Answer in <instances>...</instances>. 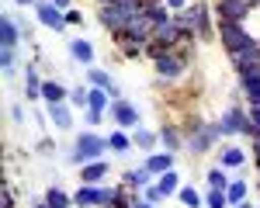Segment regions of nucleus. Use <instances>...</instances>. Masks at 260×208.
<instances>
[{"instance_id": "obj_1", "label": "nucleus", "mask_w": 260, "mask_h": 208, "mask_svg": "<svg viewBox=\"0 0 260 208\" xmlns=\"http://www.w3.org/2000/svg\"><path fill=\"white\" fill-rule=\"evenodd\" d=\"M136 21H142V4H118V0L98 4V24L111 35V39H118L121 31L132 28Z\"/></svg>"}, {"instance_id": "obj_2", "label": "nucleus", "mask_w": 260, "mask_h": 208, "mask_svg": "<svg viewBox=\"0 0 260 208\" xmlns=\"http://www.w3.org/2000/svg\"><path fill=\"white\" fill-rule=\"evenodd\" d=\"M104 153H111L108 149V135H98L94 128H83V132H77V139H73L70 153H66V163L80 170V166L94 163V160H104Z\"/></svg>"}, {"instance_id": "obj_3", "label": "nucleus", "mask_w": 260, "mask_h": 208, "mask_svg": "<svg viewBox=\"0 0 260 208\" xmlns=\"http://www.w3.org/2000/svg\"><path fill=\"white\" fill-rule=\"evenodd\" d=\"M174 21L180 24V31L187 35V39H198V42H208L212 39V7L205 4V0H191L180 14H174Z\"/></svg>"}, {"instance_id": "obj_4", "label": "nucleus", "mask_w": 260, "mask_h": 208, "mask_svg": "<svg viewBox=\"0 0 260 208\" xmlns=\"http://www.w3.org/2000/svg\"><path fill=\"white\" fill-rule=\"evenodd\" d=\"M222 139H225V135H222V128H219V118H215V122H205V118H187V125H184V143H187V149H191L194 156L212 153Z\"/></svg>"}, {"instance_id": "obj_5", "label": "nucleus", "mask_w": 260, "mask_h": 208, "mask_svg": "<svg viewBox=\"0 0 260 208\" xmlns=\"http://www.w3.org/2000/svg\"><path fill=\"white\" fill-rule=\"evenodd\" d=\"M153 70H156V80L160 83H174V80H184L191 73V56H184V45L174 49V52H160L153 59Z\"/></svg>"}, {"instance_id": "obj_6", "label": "nucleus", "mask_w": 260, "mask_h": 208, "mask_svg": "<svg viewBox=\"0 0 260 208\" xmlns=\"http://www.w3.org/2000/svg\"><path fill=\"white\" fill-rule=\"evenodd\" d=\"M219 128H222L225 139H233V135H246V139H253V135H257V132H253V122H250V111H246L240 101H233L219 115Z\"/></svg>"}, {"instance_id": "obj_7", "label": "nucleus", "mask_w": 260, "mask_h": 208, "mask_svg": "<svg viewBox=\"0 0 260 208\" xmlns=\"http://www.w3.org/2000/svg\"><path fill=\"white\" fill-rule=\"evenodd\" d=\"M219 42H222V49H225V56H236L243 49L257 45L253 35L246 31V24H229V21H219Z\"/></svg>"}, {"instance_id": "obj_8", "label": "nucleus", "mask_w": 260, "mask_h": 208, "mask_svg": "<svg viewBox=\"0 0 260 208\" xmlns=\"http://www.w3.org/2000/svg\"><path fill=\"white\" fill-rule=\"evenodd\" d=\"M108 118L115 122V128H125V132H136V128L142 125L139 108L128 101V97H118V101H111V108H108Z\"/></svg>"}, {"instance_id": "obj_9", "label": "nucleus", "mask_w": 260, "mask_h": 208, "mask_svg": "<svg viewBox=\"0 0 260 208\" xmlns=\"http://www.w3.org/2000/svg\"><path fill=\"white\" fill-rule=\"evenodd\" d=\"M35 24L49 28V31H56V35H66V31H70V24H66V11H59L52 0H39V7H35Z\"/></svg>"}, {"instance_id": "obj_10", "label": "nucleus", "mask_w": 260, "mask_h": 208, "mask_svg": "<svg viewBox=\"0 0 260 208\" xmlns=\"http://www.w3.org/2000/svg\"><path fill=\"white\" fill-rule=\"evenodd\" d=\"M250 4L253 0H215V18L229 21V24H243L250 14Z\"/></svg>"}, {"instance_id": "obj_11", "label": "nucleus", "mask_w": 260, "mask_h": 208, "mask_svg": "<svg viewBox=\"0 0 260 208\" xmlns=\"http://www.w3.org/2000/svg\"><path fill=\"white\" fill-rule=\"evenodd\" d=\"M45 115H49V125L56 132H73L77 125V115H73V104L62 101V104H45Z\"/></svg>"}, {"instance_id": "obj_12", "label": "nucleus", "mask_w": 260, "mask_h": 208, "mask_svg": "<svg viewBox=\"0 0 260 208\" xmlns=\"http://www.w3.org/2000/svg\"><path fill=\"white\" fill-rule=\"evenodd\" d=\"M66 52H70V59L80 62V66H94V59H98V52H94V42L83 39V35H73V39L66 42Z\"/></svg>"}, {"instance_id": "obj_13", "label": "nucleus", "mask_w": 260, "mask_h": 208, "mask_svg": "<svg viewBox=\"0 0 260 208\" xmlns=\"http://www.w3.org/2000/svg\"><path fill=\"white\" fill-rule=\"evenodd\" d=\"M215 153H219V166H222V170H236V174H243V170H246V163H250V156L243 153L240 146H233V143L219 146Z\"/></svg>"}, {"instance_id": "obj_14", "label": "nucleus", "mask_w": 260, "mask_h": 208, "mask_svg": "<svg viewBox=\"0 0 260 208\" xmlns=\"http://www.w3.org/2000/svg\"><path fill=\"white\" fill-rule=\"evenodd\" d=\"M118 184H125L128 191H139V194H142V191H146L149 184H156V177L149 174V166H146V163H139V166H128V170L121 174Z\"/></svg>"}, {"instance_id": "obj_15", "label": "nucleus", "mask_w": 260, "mask_h": 208, "mask_svg": "<svg viewBox=\"0 0 260 208\" xmlns=\"http://www.w3.org/2000/svg\"><path fill=\"white\" fill-rule=\"evenodd\" d=\"M21 77H24V101H42V83H45V77H42L39 62H28L21 70Z\"/></svg>"}, {"instance_id": "obj_16", "label": "nucleus", "mask_w": 260, "mask_h": 208, "mask_svg": "<svg viewBox=\"0 0 260 208\" xmlns=\"http://www.w3.org/2000/svg\"><path fill=\"white\" fill-rule=\"evenodd\" d=\"M236 77H240V94L246 101V108H260V73L246 70V73H236Z\"/></svg>"}, {"instance_id": "obj_17", "label": "nucleus", "mask_w": 260, "mask_h": 208, "mask_svg": "<svg viewBox=\"0 0 260 208\" xmlns=\"http://www.w3.org/2000/svg\"><path fill=\"white\" fill-rule=\"evenodd\" d=\"M87 83H90V87H101V90H108V94H111V101L125 97V94H121V87L115 83V77H111L108 70H98V66H90V70H87Z\"/></svg>"}, {"instance_id": "obj_18", "label": "nucleus", "mask_w": 260, "mask_h": 208, "mask_svg": "<svg viewBox=\"0 0 260 208\" xmlns=\"http://www.w3.org/2000/svg\"><path fill=\"white\" fill-rule=\"evenodd\" d=\"M156 132H160V146L167 149V153H180V149L187 146V143H184V128L174 125V122H163Z\"/></svg>"}, {"instance_id": "obj_19", "label": "nucleus", "mask_w": 260, "mask_h": 208, "mask_svg": "<svg viewBox=\"0 0 260 208\" xmlns=\"http://www.w3.org/2000/svg\"><path fill=\"white\" fill-rule=\"evenodd\" d=\"M21 28H18V18L14 14H4L0 18V49H18L21 45Z\"/></svg>"}, {"instance_id": "obj_20", "label": "nucleus", "mask_w": 260, "mask_h": 208, "mask_svg": "<svg viewBox=\"0 0 260 208\" xmlns=\"http://www.w3.org/2000/svg\"><path fill=\"white\" fill-rule=\"evenodd\" d=\"M108 174H111V163L108 160H94V163L77 170V181L80 184H101V181H108Z\"/></svg>"}, {"instance_id": "obj_21", "label": "nucleus", "mask_w": 260, "mask_h": 208, "mask_svg": "<svg viewBox=\"0 0 260 208\" xmlns=\"http://www.w3.org/2000/svg\"><path fill=\"white\" fill-rule=\"evenodd\" d=\"M142 163L149 166V174H153V177H160V174H167V170H174V163H177V153L156 149V153H146V160H142Z\"/></svg>"}, {"instance_id": "obj_22", "label": "nucleus", "mask_w": 260, "mask_h": 208, "mask_svg": "<svg viewBox=\"0 0 260 208\" xmlns=\"http://www.w3.org/2000/svg\"><path fill=\"white\" fill-rule=\"evenodd\" d=\"M132 146H136L139 153H156V149H160V132H156V128L139 125V128L132 132Z\"/></svg>"}, {"instance_id": "obj_23", "label": "nucleus", "mask_w": 260, "mask_h": 208, "mask_svg": "<svg viewBox=\"0 0 260 208\" xmlns=\"http://www.w3.org/2000/svg\"><path fill=\"white\" fill-rule=\"evenodd\" d=\"M108 149L115 153V156H128L136 146H132V132H125V128H111L108 132Z\"/></svg>"}, {"instance_id": "obj_24", "label": "nucleus", "mask_w": 260, "mask_h": 208, "mask_svg": "<svg viewBox=\"0 0 260 208\" xmlns=\"http://www.w3.org/2000/svg\"><path fill=\"white\" fill-rule=\"evenodd\" d=\"M142 14H146V21H149L153 28H160V24H170V21H174V11H170L167 4H142Z\"/></svg>"}, {"instance_id": "obj_25", "label": "nucleus", "mask_w": 260, "mask_h": 208, "mask_svg": "<svg viewBox=\"0 0 260 208\" xmlns=\"http://www.w3.org/2000/svg\"><path fill=\"white\" fill-rule=\"evenodd\" d=\"M42 101L45 104H62V101H70V90H66L59 80L45 77V83H42Z\"/></svg>"}, {"instance_id": "obj_26", "label": "nucleus", "mask_w": 260, "mask_h": 208, "mask_svg": "<svg viewBox=\"0 0 260 208\" xmlns=\"http://www.w3.org/2000/svg\"><path fill=\"white\" fill-rule=\"evenodd\" d=\"M205 184H208V191H229L233 177H229V170H222V166H208V170H205Z\"/></svg>"}, {"instance_id": "obj_27", "label": "nucleus", "mask_w": 260, "mask_h": 208, "mask_svg": "<svg viewBox=\"0 0 260 208\" xmlns=\"http://www.w3.org/2000/svg\"><path fill=\"white\" fill-rule=\"evenodd\" d=\"M0 66H4V77L7 80H14L18 77V70H24L18 59V49H0Z\"/></svg>"}, {"instance_id": "obj_28", "label": "nucleus", "mask_w": 260, "mask_h": 208, "mask_svg": "<svg viewBox=\"0 0 260 208\" xmlns=\"http://www.w3.org/2000/svg\"><path fill=\"white\" fill-rule=\"evenodd\" d=\"M156 187H160L167 198H177V191L184 184H180V174H177V170H167V174H160V177H156Z\"/></svg>"}, {"instance_id": "obj_29", "label": "nucleus", "mask_w": 260, "mask_h": 208, "mask_svg": "<svg viewBox=\"0 0 260 208\" xmlns=\"http://www.w3.org/2000/svg\"><path fill=\"white\" fill-rule=\"evenodd\" d=\"M225 198H229V205H243V201L250 198V184L243 181V174H240V177H233V184H229V191H225Z\"/></svg>"}, {"instance_id": "obj_30", "label": "nucleus", "mask_w": 260, "mask_h": 208, "mask_svg": "<svg viewBox=\"0 0 260 208\" xmlns=\"http://www.w3.org/2000/svg\"><path fill=\"white\" fill-rule=\"evenodd\" d=\"M177 201H180V205H184V208H205V194H201L198 187L184 184V187H180V191H177Z\"/></svg>"}, {"instance_id": "obj_31", "label": "nucleus", "mask_w": 260, "mask_h": 208, "mask_svg": "<svg viewBox=\"0 0 260 208\" xmlns=\"http://www.w3.org/2000/svg\"><path fill=\"white\" fill-rule=\"evenodd\" d=\"M243 24H246V31L253 35V42H260V0H253V4H250V14H246V21H243Z\"/></svg>"}, {"instance_id": "obj_32", "label": "nucleus", "mask_w": 260, "mask_h": 208, "mask_svg": "<svg viewBox=\"0 0 260 208\" xmlns=\"http://www.w3.org/2000/svg\"><path fill=\"white\" fill-rule=\"evenodd\" d=\"M70 104H73L77 111H87V108H90V87H73V90H70Z\"/></svg>"}, {"instance_id": "obj_33", "label": "nucleus", "mask_w": 260, "mask_h": 208, "mask_svg": "<svg viewBox=\"0 0 260 208\" xmlns=\"http://www.w3.org/2000/svg\"><path fill=\"white\" fill-rule=\"evenodd\" d=\"M90 108H94V111H108V108H111V94L101 90V87H90Z\"/></svg>"}, {"instance_id": "obj_34", "label": "nucleus", "mask_w": 260, "mask_h": 208, "mask_svg": "<svg viewBox=\"0 0 260 208\" xmlns=\"http://www.w3.org/2000/svg\"><path fill=\"white\" fill-rule=\"evenodd\" d=\"M205 208H233V205H229L225 191H208L205 194Z\"/></svg>"}, {"instance_id": "obj_35", "label": "nucleus", "mask_w": 260, "mask_h": 208, "mask_svg": "<svg viewBox=\"0 0 260 208\" xmlns=\"http://www.w3.org/2000/svg\"><path fill=\"white\" fill-rule=\"evenodd\" d=\"M18 28H21V39H24V45H31L35 49V24L28 18H18Z\"/></svg>"}, {"instance_id": "obj_36", "label": "nucleus", "mask_w": 260, "mask_h": 208, "mask_svg": "<svg viewBox=\"0 0 260 208\" xmlns=\"http://www.w3.org/2000/svg\"><path fill=\"white\" fill-rule=\"evenodd\" d=\"M142 198H146L149 205H156V208H160L163 201H167V194H163V191H160L156 184H149V187H146V191H142Z\"/></svg>"}, {"instance_id": "obj_37", "label": "nucleus", "mask_w": 260, "mask_h": 208, "mask_svg": "<svg viewBox=\"0 0 260 208\" xmlns=\"http://www.w3.org/2000/svg\"><path fill=\"white\" fill-rule=\"evenodd\" d=\"M104 115H108V111H94V108H87V111H83V125H87V128H98V125H104Z\"/></svg>"}, {"instance_id": "obj_38", "label": "nucleus", "mask_w": 260, "mask_h": 208, "mask_svg": "<svg viewBox=\"0 0 260 208\" xmlns=\"http://www.w3.org/2000/svg\"><path fill=\"white\" fill-rule=\"evenodd\" d=\"M11 122L18 125V128H24V125H28V111H24V108H21L18 101L11 104Z\"/></svg>"}, {"instance_id": "obj_39", "label": "nucleus", "mask_w": 260, "mask_h": 208, "mask_svg": "<svg viewBox=\"0 0 260 208\" xmlns=\"http://www.w3.org/2000/svg\"><path fill=\"white\" fill-rule=\"evenodd\" d=\"M35 149H39L42 156H56V139H52V135H42Z\"/></svg>"}, {"instance_id": "obj_40", "label": "nucleus", "mask_w": 260, "mask_h": 208, "mask_svg": "<svg viewBox=\"0 0 260 208\" xmlns=\"http://www.w3.org/2000/svg\"><path fill=\"white\" fill-rule=\"evenodd\" d=\"M66 24H70V28H80L83 24V11L80 7H70V11H66Z\"/></svg>"}, {"instance_id": "obj_41", "label": "nucleus", "mask_w": 260, "mask_h": 208, "mask_svg": "<svg viewBox=\"0 0 260 208\" xmlns=\"http://www.w3.org/2000/svg\"><path fill=\"white\" fill-rule=\"evenodd\" d=\"M4 208H18V198H14V187H11V181H4Z\"/></svg>"}, {"instance_id": "obj_42", "label": "nucleus", "mask_w": 260, "mask_h": 208, "mask_svg": "<svg viewBox=\"0 0 260 208\" xmlns=\"http://www.w3.org/2000/svg\"><path fill=\"white\" fill-rule=\"evenodd\" d=\"M163 4H167V7H170L174 14H180V11H184V7H187L191 0H163Z\"/></svg>"}, {"instance_id": "obj_43", "label": "nucleus", "mask_w": 260, "mask_h": 208, "mask_svg": "<svg viewBox=\"0 0 260 208\" xmlns=\"http://www.w3.org/2000/svg\"><path fill=\"white\" fill-rule=\"evenodd\" d=\"M250 111V122H253V132L260 135V108H246Z\"/></svg>"}, {"instance_id": "obj_44", "label": "nucleus", "mask_w": 260, "mask_h": 208, "mask_svg": "<svg viewBox=\"0 0 260 208\" xmlns=\"http://www.w3.org/2000/svg\"><path fill=\"white\" fill-rule=\"evenodd\" d=\"M52 4H56L59 11H70V7H73V0H52Z\"/></svg>"}, {"instance_id": "obj_45", "label": "nucleus", "mask_w": 260, "mask_h": 208, "mask_svg": "<svg viewBox=\"0 0 260 208\" xmlns=\"http://www.w3.org/2000/svg\"><path fill=\"white\" fill-rule=\"evenodd\" d=\"M132 208H156V205H149V201H146V198L139 194V198H136V205H132Z\"/></svg>"}, {"instance_id": "obj_46", "label": "nucleus", "mask_w": 260, "mask_h": 208, "mask_svg": "<svg viewBox=\"0 0 260 208\" xmlns=\"http://www.w3.org/2000/svg\"><path fill=\"white\" fill-rule=\"evenodd\" d=\"M18 7H39V0H14Z\"/></svg>"}, {"instance_id": "obj_47", "label": "nucleus", "mask_w": 260, "mask_h": 208, "mask_svg": "<svg viewBox=\"0 0 260 208\" xmlns=\"http://www.w3.org/2000/svg\"><path fill=\"white\" fill-rule=\"evenodd\" d=\"M250 143H253V153H257V163H260V135H253Z\"/></svg>"}, {"instance_id": "obj_48", "label": "nucleus", "mask_w": 260, "mask_h": 208, "mask_svg": "<svg viewBox=\"0 0 260 208\" xmlns=\"http://www.w3.org/2000/svg\"><path fill=\"white\" fill-rule=\"evenodd\" d=\"M31 208H49V205H45L42 198H35V201H31Z\"/></svg>"}, {"instance_id": "obj_49", "label": "nucleus", "mask_w": 260, "mask_h": 208, "mask_svg": "<svg viewBox=\"0 0 260 208\" xmlns=\"http://www.w3.org/2000/svg\"><path fill=\"white\" fill-rule=\"evenodd\" d=\"M233 208H257V205H250V198H246V201H243V205H233Z\"/></svg>"}, {"instance_id": "obj_50", "label": "nucleus", "mask_w": 260, "mask_h": 208, "mask_svg": "<svg viewBox=\"0 0 260 208\" xmlns=\"http://www.w3.org/2000/svg\"><path fill=\"white\" fill-rule=\"evenodd\" d=\"M142 4H163V0H142Z\"/></svg>"}, {"instance_id": "obj_51", "label": "nucleus", "mask_w": 260, "mask_h": 208, "mask_svg": "<svg viewBox=\"0 0 260 208\" xmlns=\"http://www.w3.org/2000/svg\"><path fill=\"white\" fill-rule=\"evenodd\" d=\"M257 208H260V205H257Z\"/></svg>"}]
</instances>
